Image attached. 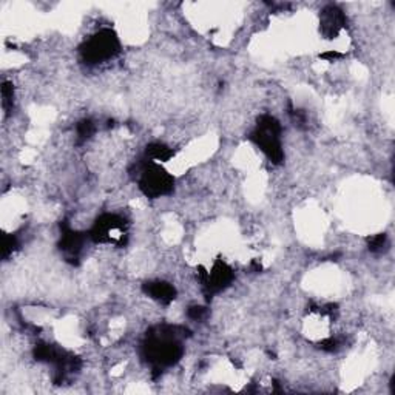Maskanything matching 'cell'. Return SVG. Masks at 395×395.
<instances>
[{
    "label": "cell",
    "instance_id": "cell-2",
    "mask_svg": "<svg viewBox=\"0 0 395 395\" xmlns=\"http://www.w3.org/2000/svg\"><path fill=\"white\" fill-rule=\"evenodd\" d=\"M119 51L120 43L118 36L114 34V31L108 28L98 31L79 48L82 61L88 65H99V63L110 61Z\"/></svg>",
    "mask_w": 395,
    "mask_h": 395
},
{
    "label": "cell",
    "instance_id": "cell-1",
    "mask_svg": "<svg viewBox=\"0 0 395 395\" xmlns=\"http://www.w3.org/2000/svg\"><path fill=\"white\" fill-rule=\"evenodd\" d=\"M281 133L283 127L279 120L270 114H263L250 135V139L257 144V147H259L273 164H279L284 159Z\"/></svg>",
    "mask_w": 395,
    "mask_h": 395
},
{
    "label": "cell",
    "instance_id": "cell-8",
    "mask_svg": "<svg viewBox=\"0 0 395 395\" xmlns=\"http://www.w3.org/2000/svg\"><path fill=\"white\" fill-rule=\"evenodd\" d=\"M387 243V238L385 233H378L369 239V250L371 252H383V248Z\"/></svg>",
    "mask_w": 395,
    "mask_h": 395
},
{
    "label": "cell",
    "instance_id": "cell-9",
    "mask_svg": "<svg viewBox=\"0 0 395 395\" xmlns=\"http://www.w3.org/2000/svg\"><path fill=\"white\" fill-rule=\"evenodd\" d=\"M207 310L206 308H202V306H192V308L189 309V317L192 318L195 321H201L204 317H206Z\"/></svg>",
    "mask_w": 395,
    "mask_h": 395
},
{
    "label": "cell",
    "instance_id": "cell-7",
    "mask_svg": "<svg viewBox=\"0 0 395 395\" xmlns=\"http://www.w3.org/2000/svg\"><path fill=\"white\" fill-rule=\"evenodd\" d=\"M94 131H96V127H94V122L92 119H82L78 127H76V133H78V138L81 141L90 139L94 135Z\"/></svg>",
    "mask_w": 395,
    "mask_h": 395
},
{
    "label": "cell",
    "instance_id": "cell-4",
    "mask_svg": "<svg viewBox=\"0 0 395 395\" xmlns=\"http://www.w3.org/2000/svg\"><path fill=\"white\" fill-rule=\"evenodd\" d=\"M125 226L127 224L122 216L114 213L102 215L93 224L90 238L94 243L124 244V239L127 237Z\"/></svg>",
    "mask_w": 395,
    "mask_h": 395
},
{
    "label": "cell",
    "instance_id": "cell-5",
    "mask_svg": "<svg viewBox=\"0 0 395 395\" xmlns=\"http://www.w3.org/2000/svg\"><path fill=\"white\" fill-rule=\"evenodd\" d=\"M144 292L159 304H170L173 303V299L176 298V289L173 288V284L161 281V279L145 283Z\"/></svg>",
    "mask_w": 395,
    "mask_h": 395
},
{
    "label": "cell",
    "instance_id": "cell-3",
    "mask_svg": "<svg viewBox=\"0 0 395 395\" xmlns=\"http://www.w3.org/2000/svg\"><path fill=\"white\" fill-rule=\"evenodd\" d=\"M138 176L139 189H141V192L145 196L151 198V200L167 196L175 189V178L169 171H165L158 162L147 161L141 165Z\"/></svg>",
    "mask_w": 395,
    "mask_h": 395
},
{
    "label": "cell",
    "instance_id": "cell-6",
    "mask_svg": "<svg viewBox=\"0 0 395 395\" xmlns=\"http://www.w3.org/2000/svg\"><path fill=\"white\" fill-rule=\"evenodd\" d=\"M145 156H147L149 161L153 162H167L175 156V151L173 149H170L169 145L161 142H153L149 145L147 150H145Z\"/></svg>",
    "mask_w": 395,
    "mask_h": 395
}]
</instances>
